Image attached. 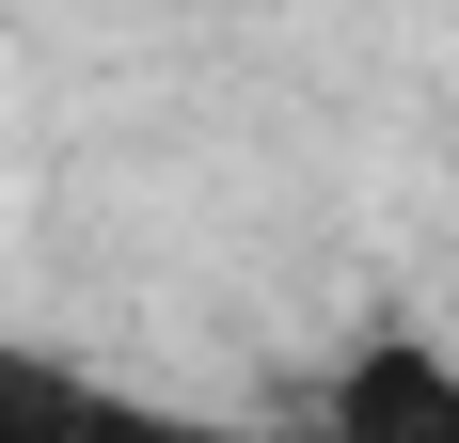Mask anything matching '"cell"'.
Returning a JSON list of instances; mask_svg holds the SVG:
<instances>
[{"label": "cell", "mask_w": 459, "mask_h": 443, "mask_svg": "<svg viewBox=\"0 0 459 443\" xmlns=\"http://www.w3.org/2000/svg\"><path fill=\"white\" fill-rule=\"evenodd\" d=\"M317 428L333 443H459V349L412 333V317H365L317 364Z\"/></svg>", "instance_id": "6da1fadb"}, {"label": "cell", "mask_w": 459, "mask_h": 443, "mask_svg": "<svg viewBox=\"0 0 459 443\" xmlns=\"http://www.w3.org/2000/svg\"><path fill=\"white\" fill-rule=\"evenodd\" d=\"M48 396H64V380H48V364L16 349V333H0V428H16V412H48Z\"/></svg>", "instance_id": "7a4b0ae2"}]
</instances>
